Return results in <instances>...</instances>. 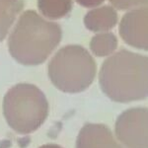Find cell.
Segmentation results:
<instances>
[{
    "mask_svg": "<svg viewBox=\"0 0 148 148\" xmlns=\"http://www.w3.org/2000/svg\"><path fill=\"white\" fill-rule=\"evenodd\" d=\"M62 37L58 24L40 17L34 10L25 11L8 39L9 52L24 65H38L47 60Z\"/></svg>",
    "mask_w": 148,
    "mask_h": 148,
    "instance_id": "cell-2",
    "label": "cell"
},
{
    "mask_svg": "<svg viewBox=\"0 0 148 148\" xmlns=\"http://www.w3.org/2000/svg\"><path fill=\"white\" fill-rule=\"evenodd\" d=\"M72 0H38V7L45 17L56 20L65 17L72 9Z\"/></svg>",
    "mask_w": 148,
    "mask_h": 148,
    "instance_id": "cell-10",
    "label": "cell"
},
{
    "mask_svg": "<svg viewBox=\"0 0 148 148\" xmlns=\"http://www.w3.org/2000/svg\"><path fill=\"white\" fill-rule=\"evenodd\" d=\"M40 148H62V147L57 144H45L42 146H40Z\"/></svg>",
    "mask_w": 148,
    "mask_h": 148,
    "instance_id": "cell-14",
    "label": "cell"
},
{
    "mask_svg": "<svg viewBox=\"0 0 148 148\" xmlns=\"http://www.w3.org/2000/svg\"><path fill=\"white\" fill-rule=\"evenodd\" d=\"M3 114L8 125L20 134L34 132L49 116V103L37 86L20 83L3 99Z\"/></svg>",
    "mask_w": 148,
    "mask_h": 148,
    "instance_id": "cell-3",
    "label": "cell"
},
{
    "mask_svg": "<svg viewBox=\"0 0 148 148\" xmlns=\"http://www.w3.org/2000/svg\"><path fill=\"white\" fill-rule=\"evenodd\" d=\"M116 136L127 148H148V109L136 107L119 116Z\"/></svg>",
    "mask_w": 148,
    "mask_h": 148,
    "instance_id": "cell-5",
    "label": "cell"
},
{
    "mask_svg": "<svg viewBox=\"0 0 148 148\" xmlns=\"http://www.w3.org/2000/svg\"><path fill=\"white\" fill-rule=\"evenodd\" d=\"M114 8L119 10H127L139 6H148V0H110Z\"/></svg>",
    "mask_w": 148,
    "mask_h": 148,
    "instance_id": "cell-12",
    "label": "cell"
},
{
    "mask_svg": "<svg viewBox=\"0 0 148 148\" xmlns=\"http://www.w3.org/2000/svg\"><path fill=\"white\" fill-rule=\"evenodd\" d=\"M118 47V39L113 33H101L92 38L90 49L96 56L112 54Z\"/></svg>",
    "mask_w": 148,
    "mask_h": 148,
    "instance_id": "cell-11",
    "label": "cell"
},
{
    "mask_svg": "<svg viewBox=\"0 0 148 148\" xmlns=\"http://www.w3.org/2000/svg\"><path fill=\"white\" fill-rule=\"evenodd\" d=\"M120 35L128 46L148 51V6L123 15L120 24Z\"/></svg>",
    "mask_w": 148,
    "mask_h": 148,
    "instance_id": "cell-6",
    "label": "cell"
},
{
    "mask_svg": "<svg viewBox=\"0 0 148 148\" xmlns=\"http://www.w3.org/2000/svg\"><path fill=\"white\" fill-rule=\"evenodd\" d=\"M84 24L92 32H106L118 24V14L113 7L103 6L89 11L84 17Z\"/></svg>",
    "mask_w": 148,
    "mask_h": 148,
    "instance_id": "cell-8",
    "label": "cell"
},
{
    "mask_svg": "<svg viewBox=\"0 0 148 148\" xmlns=\"http://www.w3.org/2000/svg\"><path fill=\"white\" fill-rule=\"evenodd\" d=\"M24 5L22 0H0V42L5 39Z\"/></svg>",
    "mask_w": 148,
    "mask_h": 148,
    "instance_id": "cell-9",
    "label": "cell"
},
{
    "mask_svg": "<svg viewBox=\"0 0 148 148\" xmlns=\"http://www.w3.org/2000/svg\"><path fill=\"white\" fill-rule=\"evenodd\" d=\"M102 91L112 101L130 103L148 98V56L121 49L102 64Z\"/></svg>",
    "mask_w": 148,
    "mask_h": 148,
    "instance_id": "cell-1",
    "label": "cell"
},
{
    "mask_svg": "<svg viewBox=\"0 0 148 148\" xmlns=\"http://www.w3.org/2000/svg\"><path fill=\"white\" fill-rule=\"evenodd\" d=\"M76 148H125L116 141L112 130L100 123H86L81 128Z\"/></svg>",
    "mask_w": 148,
    "mask_h": 148,
    "instance_id": "cell-7",
    "label": "cell"
},
{
    "mask_svg": "<svg viewBox=\"0 0 148 148\" xmlns=\"http://www.w3.org/2000/svg\"><path fill=\"white\" fill-rule=\"evenodd\" d=\"M77 3H79L81 6L87 7V8H93V7L99 6L102 4L105 0H76Z\"/></svg>",
    "mask_w": 148,
    "mask_h": 148,
    "instance_id": "cell-13",
    "label": "cell"
},
{
    "mask_svg": "<svg viewBox=\"0 0 148 148\" xmlns=\"http://www.w3.org/2000/svg\"><path fill=\"white\" fill-rule=\"evenodd\" d=\"M49 77L58 90L79 93L87 89L96 76L94 58L83 47L77 45L60 49L49 63Z\"/></svg>",
    "mask_w": 148,
    "mask_h": 148,
    "instance_id": "cell-4",
    "label": "cell"
}]
</instances>
